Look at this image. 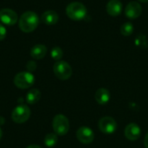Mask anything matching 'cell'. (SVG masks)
<instances>
[{"instance_id": "cell-16", "label": "cell", "mask_w": 148, "mask_h": 148, "mask_svg": "<svg viewBox=\"0 0 148 148\" xmlns=\"http://www.w3.org/2000/svg\"><path fill=\"white\" fill-rule=\"evenodd\" d=\"M26 101L29 104H35L36 102L39 101V100L41 99V92L39 89L37 88H32L30 89L27 95H26Z\"/></svg>"}, {"instance_id": "cell-10", "label": "cell", "mask_w": 148, "mask_h": 148, "mask_svg": "<svg viewBox=\"0 0 148 148\" xmlns=\"http://www.w3.org/2000/svg\"><path fill=\"white\" fill-rule=\"evenodd\" d=\"M76 138L82 144H90L95 139V134L88 127H81L76 131Z\"/></svg>"}, {"instance_id": "cell-23", "label": "cell", "mask_w": 148, "mask_h": 148, "mask_svg": "<svg viewBox=\"0 0 148 148\" xmlns=\"http://www.w3.org/2000/svg\"><path fill=\"white\" fill-rule=\"evenodd\" d=\"M26 148H42V147H39V146H37V145H30V146L27 147Z\"/></svg>"}, {"instance_id": "cell-18", "label": "cell", "mask_w": 148, "mask_h": 148, "mask_svg": "<svg viewBox=\"0 0 148 148\" xmlns=\"http://www.w3.org/2000/svg\"><path fill=\"white\" fill-rule=\"evenodd\" d=\"M121 33L124 36H131L133 33H134V25L132 23L130 22H127V23H124L121 26Z\"/></svg>"}, {"instance_id": "cell-21", "label": "cell", "mask_w": 148, "mask_h": 148, "mask_svg": "<svg viewBox=\"0 0 148 148\" xmlns=\"http://www.w3.org/2000/svg\"><path fill=\"white\" fill-rule=\"evenodd\" d=\"M6 35H7V29H6V28L2 23H0V41L4 40L5 37H6Z\"/></svg>"}, {"instance_id": "cell-5", "label": "cell", "mask_w": 148, "mask_h": 148, "mask_svg": "<svg viewBox=\"0 0 148 148\" xmlns=\"http://www.w3.org/2000/svg\"><path fill=\"white\" fill-rule=\"evenodd\" d=\"M53 71L55 75L62 81H66L72 75V68L65 61H57L53 66Z\"/></svg>"}, {"instance_id": "cell-14", "label": "cell", "mask_w": 148, "mask_h": 148, "mask_svg": "<svg viewBox=\"0 0 148 148\" xmlns=\"http://www.w3.org/2000/svg\"><path fill=\"white\" fill-rule=\"evenodd\" d=\"M110 97L111 96H110L109 91L107 88H99L95 92V101L100 105H105V104H107L109 101Z\"/></svg>"}, {"instance_id": "cell-15", "label": "cell", "mask_w": 148, "mask_h": 148, "mask_svg": "<svg viewBox=\"0 0 148 148\" xmlns=\"http://www.w3.org/2000/svg\"><path fill=\"white\" fill-rule=\"evenodd\" d=\"M47 51H48V49L45 45L36 44L32 47V49L30 50V56L32 58H34L36 60H40V59H42L46 56Z\"/></svg>"}, {"instance_id": "cell-19", "label": "cell", "mask_w": 148, "mask_h": 148, "mask_svg": "<svg viewBox=\"0 0 148 148\" xmlns=\"http://www.w3.org/2000/svg\"><path fill=\"white\" fill-rule=\"evenodd\" d=\"M50 56H51L52 59H54L56 61H60L62 59V57L63 56V51L60 47L56 46L51 49Z\"/></svg>"}, {"instance_id": "cell-24", "label": "cell", "mask_w": 148, "mask_h": 148, "mask_svg": "<svg viewBox=\"0 0 148 148\" xmlns=\"http://www.w3.org/2000/svg\"><path fill=\"white\" fill-rule=\"evenodd\" d=\"M139 2H140V3H147L148 0H138Z\"/></svg>"}, {"instance_id": "cell-13", "label": "cell", "mask_w": 148, "mask_h": 148, "mask_svg": "<svg viewBox=\"0 0 148 148\" xmlns=\"http://www.w3.org/2000/svg\"><path fill=\"white\" fill-rule=\"evenodd\" d=\"M59 20V16L55 10H46L41 16V21L46 25H54Z\"/></svg>"}, {"instance_id": "cell-6", "label": "cell", "mask_w": 148, "mask_h": 148, "mask_svg": "<svg viewBox=\"0 0 148 148\" xmlns=\"http://www.w3.org/2000/svg\"><path fill=\"white\" fill-rule=\"evenodd\" d=\"M30 116V109L24 104L17 105L11 113V120L18 124L26 122Z\"/></svg>"}, {"instance_id": "cell-17", "label": "cell", "mask_w": 148, "mask_h": 148, "mask_svg": "<svg viewBox=\"0 0 148 148\" xmlns=\"http://www.w3.org/2000/svg\"><path fill=\"white\" fill-rule=\"evenodd\" d=\"M58 141V137L57 134H48L45 138H44V144L47 147H53L56 145Z\"/></svg>"}, {"instance_id": "cell-7", "label": "cell", "mask_w": 148, "mask_h": 148, "mask_svg": "<svg viewBox=\"0 0 148 148\" xmlns=\"http://www.w3.org/2000/svg\"><path fill=\"white\" fill-rule=\"evenodd\" d=\"M98 127L101 133L105 134H112L117 129V123L114 118L105 116L99 121Z\"/></svg>"}, {"instance_id": "cell-12", "label": "cell", "mask_w": 148, "mask_h": 148, "mask_svg": "<svg viewBox=\"0 0 148 148\" xmlns=\"http://www.w3.org/2000/svg\"><path fill=\"white\" fill-rule=\"evenodd\" d=\"M106 10L111 16H117L122 11V3L120 0H109L106 5Z\"/></svg>"}, {"instance_id": "cell-9", "label": "cell", "mask_w": 148, "mask_h": 148, "mask_svg": "<svg viewBox=\"0 0 148 148\" xmlns=\"http://www.w3.org/2000/svg\"><path fill=\"white\" fill-rule=\"evenodd\" d=\"M142 13V7L139 2L131 1L125 8V15L127 18L134 20L138 18Z\"/></svg>"}, {"instance_id": "cell-11", "label": "cell", "mask_w": 148, "mask_h": 148, "mask_svg": "<svg viewBox=\"0 0 148 148\" xmlns=\"http://www.w3.org/2000/svg\"><path fill=\"white\" fill-rule=\"evenodd\" d=\"M124 133L127 140L131 141H134V140H137L140 137L141 130H140V127L137 124L130 123L126 127Z\"/></svg>"}, {"instance_id": "cell-22", "label": "cell", "mask_w": 148, "mask_h": 148, "mask_svg": "<svg viewBox=\"0 0 148 148\" xmlns=\"http://www.w3.org/2000/svg\"><path fill=\"white\" fill-rule=\"evenodd\" d=\"M144 145H145V147L148 148V132L147 135H146V137H145V139H144Z\"/></svg>"}, {"instance_id": "cell-20", "label": "cell", "mask_w": 148, "mask_h": 148, "mask_svg": "<svg viewBox=\"0 0 148 148\" xmlns=\"http://www.w3.org/2000/svg\"><path fill=\"white\" fill-rule=\"evenodd\" d=\"M26 69L30 73L34 72L36 69V62L34 61H29L26 64Z\"/></svg>"}, {"instance_id": "cell-1", "label": "cell", "mask_w": 148, "mask_h": 148, "mask_svg": "<svg viewBox=\"0 0 148 148\" xmlns=\"http://www.w3.org/2000/svg\"><path fill=\"white\" fill-rule=\"evenodd\" d=\"M40 18L38 15L34 11L23 12L18 19L19 29L24 33H30L34 31L39 25Z\"/></svg>"}, {"instance_id": "cell-3", "label": "cell", "mask_w": 148, "mask_h": 148, "mask_svg": "<svg viewBox=\"0 0 148 148\" xmlns=\"http://www.w3.org/2000/svg\"><path fill=\"white\" fill-rule=\"evenodd\" d=\"M35 83V76L29 71H22L14 77V84L20 89L30 88Z\"/></svg>"}, {"instance_id": "cell-4", "label": "cell", "mask_w": 148, "mask_h": 148, "mask_svg": "<svg viewBox=\"0 0 148 148\" xmlns=\"http://www.w3.org/2000/svg\"><path fill=\"white\" fill-rule=\"evenodd\" d=\"M52 127L56 134L63 136L67 134L69 130V121L65 115L57 114L53 119Z\"/></svg>"}, {"instance_id": "cell-8", "label": "cell", "mask_w": 148, "mask_h": 148, "mask_svg": "<svg viewBox=\"0 0 148 148\" xmlns=\"http://www.w3.org/2000/svg\"><path fill=\"white\" fill-rule=\"evenodd\" d=\"M0 21L5 25L12 26L18 22V16L15 10L4 8L0 10Z\"/></svg>"}, {"instance_id": "cell-25", "label": "cell", "mask_w": 148, "mask_h": 148, "mask_svg": "<svg viewBox=\"0 0 148 148\" xmlns=\"http://www.w3.org/2000/svg\"><path fill=\"white\" fill-rule=\"evenodd\" d=\"M2 134H3V133H2V129H1V127H0V140H1V138H2Z\"/></svg>"}, {"instance_id": "cell-2", "label": "cell", "mask_w": 148, "mask_h": 148, "mask_svg": "<svg viewBox=\"0 0 148 148\" xmlns=\"http://www.w3.org/2000/svg\"><path fill=\"white\" fill-rule=\"evenodd\" d=\"M66 14L73 21H81L87 16V8L82 3L72 2L66 7Z\"/></svg>"}]
</instances>
